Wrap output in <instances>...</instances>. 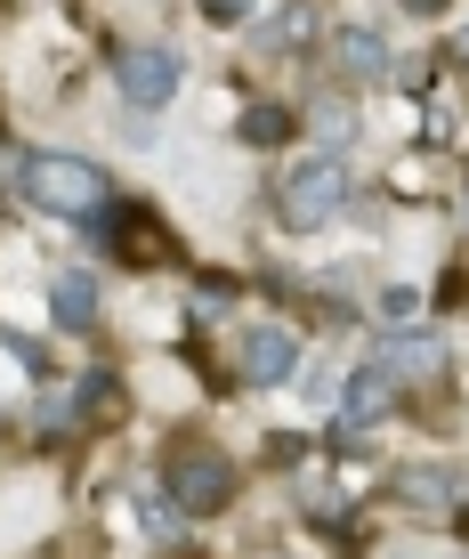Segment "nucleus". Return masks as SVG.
I'll use <instances>...</instances> for the list:
<instances>
[{"instance_id":"nucleus-3","label":"nucleus","mask_w":469,"mask_h":559,"mask_svg":"<svg viewBox=\"0 0 469 559\" xmlns=\"http://www.w3.org/2000/svg\"><path fill=\"white\" fill-rule=\"evenodd\" d=\"M170 495H179V511H227L234 495V471L219 447H179L170 454Z\"/></svg>"},{"instance_id":"nucleus-5","label":"nucleus","mask_w":469,"mask_h":559,"mask_svg":"<svg viewBox=\"0 0 469 559\" xmlns=\"http://www.w3.org/2000/svg\"><path fill=\"white\" fill-rule=\"evenodd\" d=\"M381 365H388L397 381H437V373H445V341H437V333H388V341H381Z\"/></svg>"},{"instance_id":"nucleus-11","label":"nucleus","mask_w":469,"mask_h":559,"mask_svg":"<svg viewBox=\"0 0 469 559\" xmlns=\"http://www.w3.org/2000/svg\"><path fill=\"white\" fill-rule=\"evenodd\" d=\"M122 252H146V260H170V236L146 219V211H130V227H122Z\"/></svg>"},{"instance_id":"nucleus-2","label":"nucleus","mask_w":469,"mask_h":559,"mask_svg":"<svg viewBox=\"0 0 469 559\" xmlns=\"http://www.w3.org/2000/svg\"><path fill=\"white\" fill-rule=\"evenodd\" d=\"M340 203H348V179H340V163H332V154L284 170V187H276L284 227H300V236H308V227H324V219H340Z\"/></svg>"},{"instance_id":"nucleus-4","label":"nucleus","mask_w":469,"mask_h":559,"mask_svg":"<svg viewBox=\"0 0 469 559\" xmlns=\"http://www.w3.org/2000/svg\"><path fill=\"white\" fill-rule=\"evenodd\" d=\"M113 82H122L130 106H170V90H179V57L170 49H122V66H113Z\"/></svg>"},{"instance_id":"nucleus-1","label":"nucleus","mask_w":469,"mask_h":559,"mask_svg":"<svg viewBox=\"0 0 469 559\" xmlns=\"http://www.w3.org/2000/svg\"><path fill=\"white\" fill-rule=\"evenodd\" d=\"M16 187H25V203L49 211V219H97V211L113 203L106 170L82 163V154H33V163L16 170Z\"/></svg>"},{"instance_id":"nucleus-8","label":"nucleus","mask_w":469,"mask_h":559,"mask_svg":"<svg viewBox=\"0 0 469 559\" xmlns=\"http://www.w3.org/2000/svg\"><path fill=\"white\" fill-rule=\"evenodd\" d=\"M291 365H300V349H291L284 324H251V333H243V373L251 381H284Z\"/></svg>"},{"instance_id":"nucleus-14","label":"nucleus","mask_w":469,"mask_h":559,"mask_svg":"<svg viewBox=\"0 0 469 559\" xmlns=\"http://www.w3.org/2000/svg\"><path fill=\"white\" fill-rule=\"evenodd\" d=\"M146 535H154V544H170V535H179V511H170V503H146Z\"/></svg>"},{"instance_id":"nucleus-9","label":"nucleus","mask_w":469,"mask_h":559,"mask_svg":"<svg viewBox=\"0 0 469 559\" xmlns=\"http://www.w3.org/2000/svg\"><path fill=\"white\" fill-rule=\"evenodd\" d=\"M49 300H57V324H65V333H89V324H97V284H89V267H65V276L49 284Z\"/></svg>"},{"instance_id":"nucleus-16","label":"nucleus","mask_w":469,"mask_h":559,"mask_svg":"<svg viewBox=\"0 0 469 559\" xmlns=\"http://www.w3.org/2000/svg\"><path fill=\"white\" fill-rule=\"evenodd\" d=\"M405 9H437V0H405Z\"/></svg>"},{"instance_id":"nucleus-15","label":"nucleus","mask_w":469,"mask_h":559,"mask_svg":"<svg viewBox=\"0 0 469 559\" xmlns=\"http://www.w3.org/2000/svg\"><path fill=\"white\" fill-rule=\"evenodd\" d=\"M243 9H251V0H203V16H211V25H234Z\"/></svg>"},{"instance_id":"nucleus-12","label":"nucleus","mask_w":469,"mask_h":559,"mask_svg":"<svg viewBox=\"0 0 469 559\" xmlns=\"http://www.w3.org/2000/svg\"><path fill=\"white\" fill-rule=\"evenodd\" d=\"M284 130H291V114H284V106H251V114H243V139H251V146H276Z\"/></svg>"},{"instance_id":"nucleus-17","label":"nucleus","mask_w":469,"mask_h":559,"mask_svg":"<svg viewBox=\"0 0 469 559\" xmlns=\"http://www.w3.org/2000/svg\"><path fill=\"white\" fill-rule=\"evenodd\" d=\"M461 219H469V211H461Z\"/></svg>"},{"instance_id":"nucleus-13","label":"nucleus","mask_w":469,"mask_h":559,"mask_svg":"<svg viewBox=\"0 0 469 559\" xmlns=\"http://www.w3.org/2000/svg\"><path fill=\"white\" fill-rule=\"evenodd\" d=\"M348 122H357V114H348L340 98H332V106H316V139H324V154H332V146H348Z\"/></svg>"},{"instance_id":"nucleus-7","label":"nucleus","mask_w":469,"mask_h":559,"mask_svg":"<svg viewBox=\"0 0 469 559\" xmlns=\"http://www.w3.org/2000/svg\"><path fill=\"white\" fill-rule=\"evenodd\" d=\"M388 406H397V373H388V365H364V373L348 381V397H340V421L364 430V421H381Z\"/></svg>"},{"instance_id":"nucleus-10","label":"nucleus","mask_w":469,"mask_h":559,"mask_svg":"<svg viewBox=\"0 0 469 559\" xmlns=\"http://www.w3.org/2000/svg\"><path fill=\"white\" fill-rule=\"evenodd\" d=\"M461 487H469L461 471H405V478H397V495H405V503H454Z\"/></svg>"},{"instance_id":"nucleus-6","label":"nucleus","mask_w":469,"mask_h":559,"mask_svg":"<svg viewBox=\"0 0 469 559\" xmlns=\"http://www.w3.org/2000/svg\"><path fill=\"white\" fill-rule=\"evenodd\" d=\"M332 66L348 73V82H388V41L364 25H340L332 33Z\"/></svg>"}]
</instances>
